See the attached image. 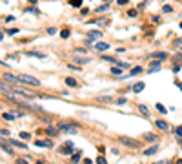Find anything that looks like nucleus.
<instances>
[{"label": "nucleus", "instance_id": "nucleus-1", "mask_svg": "<svg viewBox=\"0 0 182 164\" xmlns=\"http://www.w3.org/2000/svg\"><path fill=\"white\" fill-rule=\"evenodd\" d=\"M77 124H71V122H60L59 124V129L64 131V133H77Z\"/></svg>", "mask_w": 182, "mask_h": 164}, {"label": "nucleus", "instance_id": "nucleus-2", "mask_svg": "<svg viewBox=\"0 0 182 164\" xmlns=\"http://www.w3.org/2000/svg\"><path fill=\"white\" fill-rule=\"evenodd\" d=\"M18 80L24 82V84H29V86H40V80L35 79V77H31V75H20Z\"/></svg>", "mask_w": 182, "mask_h": 164}, {"label": "nucleus", "instance_id": "nucleus-3", "mask_svg": "<svg viewBox=\"0 0 182 164\" xmlns=\"http://www.w3.org/2000/svg\"><path fill=\"white\" fill-rule=\"evenodd\" d=\"M124 146H129V148H139V141H135V139H129V137H120L119 139Z\"/></svg>", "mask_w": 182, "mask_h": 164}, {"label": "nucleus", "instance_id": "nucleus-4", "mask_svg": "<svg viewBox=\"0 0 182 164\" xmlns=\"http://www.w3.org/2000/svg\"><path fill=\"white\" fill-rule=\"evenodd\" d=\"M60 151L64 153V155H71V153H73V144H71V142L64 144V146H62V150H60Z\"/></svg>", "mask_w": 182, "mask_h": 164}, {"label": "nucleus", "instance_id": "nucleus-5", "mask_svg": "<svg viewBox=\"0 0 182 164\" xmlns=\"http://www.w3.org/2000/svg\"><path fill=\"white\" fill-rule=\"evenodd\" d=\"M35 146H40V148H53L51 141H35Z\"/></svg>", "mask_w": 182, "mask_h": 164}, {"label": "nucleus", "instance_id": "nucleus-6", "mask_svg": "<svg viewBox=\"0 0 182 164\" xmlns=\"http://www.w3.org/2000/svg\"><path fill=\"white\" fill-rule=\"evenodd\" d=\"M15 117H20V113H7V111L2 113V119H4V121H13Z\"/></svg>", "mask_w": 182, "mask_h": 164}, {"label": "nucleus", "instance_id": "nucleus-7", "mask_svg": "<svg viewBox=\"0 0 182 164\" xmlns=\"http://www.w3.org/2000/svg\"><path fill=\"white\" fill-rule=\"evenodd\" d=\"M157 151H159V146H151V148H148V150L144 151V155H146V157H149V155H155Z\"/></svg>", "mask_w": 182, "mask_h": 164}, {"label": "nucleus", "instance_id": "nucleus-8", "mask_svg": "<svg viewBox=\"0 0 182 164\" xmlns=\"http://www.w3.org/2000/svg\"><path fill=\"white\" fill-rule=\"evenodd\" d=\"M95 47L99 51H106V49H109V44L107 42H99V44H95Z\"/></svg>", "mask_w": 182, "mask_h": 164}, {"label": "nucleus", "instance_id": "nucleus-9", "mask_svg": "<svg viewBox=\"0 0 182 164\" xmlns=\"http://www.w3.org/2000/svg\"><path fill=\"white\" fill-rule=\"evenodd\" d=\"M155 126H157L159 129H164V131L168 129V122H166V121H160V119H159V121H155Z\"/></svg>", "mask_w": 182, "mask_h": 164}, {"label": "nucleus", "instance_id": "nucleus-10", "mask_svg": "<svg viewBox=\"0 0 182 164\" xmlns=\"http://www.w3.org/2000/svg\"><path fill=\"white\" fill-rule=\"evenodd\" d=\"M46 133H47L49 137H57V135H59V129H57V128H53V126H49V128L46 129Z\"/></svg>", "mask_w": 182, "mask_h": 164}, {"label": "nucleus", "instance_id": "nucleus-11", "mask_svg": "<svg viewBox=\"0 0 182 164\" xmlns=\"http://www.w3.org/2000/svg\"><path fill=\"white\" fill-rule=\"evenodd\" d=\"M144 86H146V84H144V82H137V84H135V86H133V88H131V89H133V91H135V93H140L142 89H144Z\"/></svg>", "mask_w": 182, "mask_h": 164}, {"label": "nucleus", "instance_id": "nucleus-12", "mask_svg": "<svg viewBox=\"0 0 182 164\" xmlns=\"http://www.w3.org/2000/svg\"><path fill=\"white\" fill-rule=\"evenodd\" d=\"M4 80H7V82H20V80H18V77H13V75H9V73H4Z\"/></svg>", "mask_w": 182, "mask_h": 164}, {"label": "nucleus", "instance_id": "nucleus-13", "mask_svg": "<svg viewBox=\"0 0 182 164\" xmlns=\"http://www.w3.org/2000/svg\"><path fill=\"white\" fill-rule=\"evenodd\" d=\"M66 84H67V86H71V88H77V86H79V82L75 80V79H71V77H67V79H66Z\"/></svg>", "mask_w": 182, "mask_h": 164}, {"label": "nucleus", "instance_id": "nucleus-14", "mask_svg": "<svg viewBox=\"0 0 182 164\" xmlns=\"http://www.w3.org/2000/svg\"><path fill=\"white\" fill-rule=\"evenodd\" d=\"M100 31H89V39H93V40H97V39H100Z\"/></svg>", "mask_w": 182, "mask_h": 164}, {"label": "nucleus", "instance_id": "nucleus-15", "mask_svg": "<svg viewBox=\"0 0 182 164\" xmlns=\"http://www.w3.org/2000/svg\"><path fill=\"white\" fill-rule=\"evenodd\" d=\"M27 55H29V57H37V59H44V57H46L44 53H37V51H27Z\"/></svg>", "mask_w": 182, "mask_h": 164}, {"label": "nucleus", "instance_id": "nucleus-16", "mask_svg": "<svg viewBox=\"0 0 182 164\" xmlns=\"http://www.w3.org/2000/svg\"><path fill=\"white\" fill-rule=\"evenodd\" d=\"M168 57V53H164V51H157V53H153V59H166Z\"/></svg>", "mask_w": 182, "mask_h": 164}, {"label": "nucleus", "instance_id": "nucleus-17", "mask_svg": "<svg viewBox=\"0 0 182 164\" xmlns=\"http://www.w3.org/2000/svg\"><path fill=\"white\" fill-rule=\"evenodd\" d=\"M144 139H146V141H149V142H155V141H157V135H151V133H146V135H144Z\"/></svg>", "mask_w": 182, "mask_h": 164}, {"label": "nucleus", "instance_id": "nucleus-18", "mask_svg": "<svg viewBox=\"0 0 182 164\" xmlns=\"http://www.w3.org/2000/svg\"><path fill=\"white\" fill-rule=\"evenodd\" d=\"M140 73H142V68L140 66H137V68L131 69V75H129V77H133V75H140Z\"/></svg>", "mask_w": 182, "mask_h": 164}, {"label": "nucleus", "instance_id": "nucleus-19", "mask_svg": "<svg viewBox=\"0 0 182 164\" xmlns=\"http://www.w3.org/2000/svg\"><path fill=\"white\" fill-rule=\"evenodd\" d=\"M139 109H140V111L144 113V115H146V117H149V109H148V108H146L144 104H139Z\"/></svg>", "mask_w": 182, "mask_h": 164}, {"label": "nucleus", "instance_id": "nucleus-20", "mask_svg": "<svg viewBox=\"0 0 182 164\" xmlns=\"http://www.w3.org/2000/svg\"><path fill=\"white\" fill-rule=\"evenodd\" d=\"M11 144H13V146H17V148H22V150H24V148H27L22 141H11Z\"/></svg>", "mask_w": 182, "mask_h": 164}, {"label": "nucleus", "instance_id": "nucleus-21", "mask_svg": "<svg viewBox=\"0 0 182 164\" xmlns=\"http://www.w3.org/2000/svg\"><path fill=\"white\" fill-rule=\"evenodd\" d=\"M75 62H77V64H87V62H89V59H86V57H77V59H75Z\"/></svg>", "mask_w": 182, "mask_h": 164}, {"label": "nucleus", "instance_id": "nucleus-22", "mask_svg": "<svg viewBox=\"0 0 182 164\" xmlns=\"http://www.w3.org/2000/svg\"><path fill=\"white\" fill-rule=\"evenodd\" d=\"M80 151H77V153H73V155H71V161H73V162H79V161H80Z\"/></svg>", "mask_w": 182, "mask_h": 164}, {"label": "nucleus", "instance_id": "nucleus-23", "mask_svg": "<svg viewBox=\"0 0 182 164\" xmlns=\"http://www.w3.org/2000/svg\"><path fill=\"white\" fill-rule=\"evenodd\" d=\"M159 68H160V62H151V66H149V69H151V71H157Z\"/></svg>", "mask_w": 182, "mask_h": 164}, {"label": "nucleus", "instance_id": "nucleus-24", "mask_svg": "<svg viewBox=\"0 0 182 164\" xmlns=\"http://www.w3.org/2000/svg\"><path fill=\"white\" fill-rule=\"evenodd\" d=\"M0 88H2V93H4V95H9V93H11V91H9V88L6 86V82H2V86H0Z\"/></svg>", "mask_w": 182, "mask_h": 164}, {"label": "nucleus", "instance_id": "nucleus-25", "mask_svg": "<svg viewBox=\"0 0 182 164\" xmlns=\"http://www.w3.org/2000/svg\"><path fill=\"white\" fill-rule=\"evenodd\" d=\"M69 35H71V31H69V29H62V31H60V37H62V39H67Z\"/></svg>", "mask_w": 182, "mask_h": 164}, {"label": "nucleus", "instance_id": "nucleus-26", "mask_svg": "<svg viewBox=\"0 0 182 164\" xmlns=\"http://www.w3.org/2000/svg\"><path fill=\"white\" fill-rule=\"evenodd\" d=\"M111 73H113V75H120V73H122L120 66H119V68H111Z\"/></svg>", "mask_w": 182, "mask_h": 164}, {"label": "nucleus", "instance_id": "nucleus-27", "mask_svg": "<svg viewBox=\"0 0 182 164\" xmlns=\"http://www.w3.org/2000/svg\"><path fill=\"white\" fill-rule=\"evenodd\" d=\"M102 60H106V62H113V64H115V59H113V57H107V55H104V57H102Z\"/></svg>", "mask_w": 182, "mask_h": 164}, {"label": "nucleus", "instance_id": "nucleus-28", "mask_svg": "<svg viewBox=\"0 0 182 164\" xmlns=\"http://www.w3.org/2000/svg\"><path fill=\"white\" fill-rule=\"evenodd\" d=\"M175 135H177V137H180V139H182V126H179V128H175Z\"/></svg>", "mask_w": 182, "mask_h": 164}, {"label": "nucleus", "instance_id": "nucleus-29", "mask_svg": "<svg viewBox=\"0 0 182 164\" xmlns=\"http://www.w3.org/2000/svg\"><path fill=\"white\" fill-rule=\"evenodd\" d=\"M69 4H71V6H75V7H79V6L82 4V0H69Z\"/></svg>", "mask_w": 182, "mask_h": 164}, {"label": "nucleus", "instance_id": "nucleus-30", "mask_svg": "<svg viewBox=\"0 0 182 164\" xmlns=\"http://www.w3.org/2000/svg\"><path fill=\"white\" fill-rule=\"evenodd\" d=\"M99 100H100V102H111L113 99H111V97H99Z\"/></svg>", "mask_w": 182, "mask_h": 164}, {"label": "nucleus", "instance_id": "nucleus-31", "mask_svg": "<svg viewBox=\"0 0 182 164\" xmlns=\"http://www.w3.org/2000/svg\"><path fill=\"white\" fill-rule=\"evenodd\" d=\"M107 7H109V4H104V6H100V7H97V11H99V13H102V11H106Z\"/></svg>", "mask_w": 182, "mask_h": 164}, {"label": "nucleus", "instance_id": "nucleus-32", "mask_svg": "<svg viewBox=\"0 0 182 164\" xmlns=\"http://www.w3.org/2000/svg\"><path fill=\"white\" fill-rule=\"evenodd\" d=\"M29 137H31V135H29V133H26V131H22V133H20V139H24V141H27Z\"/></svg>", "mask_w": 182, "mask_h": 164}, {"label": "nucleus", "instance_id": "nucleus-33", "mask_svg": "<svg viewBox=\"0 0 182 164\" xmlns=\"http://www.w3.org/2000/svg\"><path fill=\"white\" fill-rule=\"evenodd\" d=\"M157 109H159V111H160V113H166V111H168V109H166V108H164V106H162V104H157Z\"/></svg>", "mask_w": 182, "mask_h": 164}, {"label": "nucleus", "instance_id": "nucleus-34", "mask_svg": "<svg viewBox=\"0 0 182 164\" xmlns=\"http://www.w3.org/2000/svg\"><path fill=\"white\" fill-rule=\"evenodd\" d=\"M75 53H77V55H79V53L84 55V53H86V49H84V47H77V49H75Z\"/></svg>", "mask_w": 182, "mask_h": 164}, {"label": "nucleus", "instance_id": "nucleus-35", "mask_svg": "<svg viewBox=\"0 0 182 164\" xmlns=\"http://www.w3.org/2000/svg\"><path fill=\"white\" fill-rule=\"evenodd\" d=\"M127 17H137V11H135V9H129V11H127Z\"/></svg>", "mask_w": 182, "mask_h": 164}, {"label": "nucleus", "instance_id": "nucleus-36", "mask_svg": "<svg viewBox=\"0 0 182 164\" xmlns=\"http://www.w3.org/2000/svg\"><path fill=\"white\" fill-rule=\"evenodd\" d=\"M7 33H9V35H17V33H18V29H15V27H13V29H7Z\"/></svg>", "mask_w": 182, "mask_h": 164}, {"label": "nucleus", "instance_id": "nucleus-37", "mask_svg": "<svg viewBox=\"0 0 182 164\" xmlns=\"http://www.w3.org/2000/svg\"><path fill=\"white\" fill-rule=\"evenodd\" d=\"M97 162H99V164H104V162H106V159H104V157H102V155H100V157L97 159Z\"/></svg>", "mask_w": 182, "mask_h": 164}, {"label": "nucleus", "instance_id": "nucleus-38", "mask_svg": "<svg viewBox=\"0 0 182 164\" xmlns=\"http://www.w3.org/2000/svg\"><path fill=\"white\" fill-rule=\"evenodd\" d=\"M15 20V17H11V15H7V17H6V22H13Z\"/></svg>", "mask_w": 182, "mask_h": 164}, {"label": "nucleus", "instance_id": "nucleus-39", "mask_svg": "<svg viewBox=\"0 0 182 164\" xmlns=\"http://www.w3.org/2000/svg\"><path fill=\"white\" fill-rule=\"evenodd\" d=\"M119 4H120V6H126V4H127V0H119Z\"/></svg>", "mask_w": 182, "mask_h": 164}, {"label": "nucleus", "instance_id": "nucleus-40", "mask_svg": "<svg viewBox=\"0 0 182 164\" xmlns=\"http://www.w3.org/2000/svg\"><path fill=\"white\" fill-rule=\"evenodd\" d=\"M177 86H179V88L182 89V82H179V80H177Z\"/></svg>", "mask_w": 182, "mask_h": 164}, {"label": "nucleus", "instance_id": "nucleus-41", "mask_svg": "<svg viewBox=\"0 0 182 164\" xmlns=\"http://www.w3.org/2000/svg\"><path fill=\"white\" fill-rule=\"evenodd\" d=\"M27 2H31V4H37V0H27Z\"/></svg>", "mask_w": 182, "mask_h": 164}, {"label": "nucleus", "instance_id": "nucleus-42", "mask_svg": "<svg viewBox=\"0 0 182 164\" xmlns=\"http://www.w3.org/2000/svg\"><path fill=\"white\" fill-rule=\"evenodd\" d=\"M180 27H182V22H180Z\"/></svg>", "mask_w": 182, "mask_h": 164}, {"label": "nucleus", "instance_id": "nucleus-43", "mask_svg": "<svg viewBox=\"0 0 182 164\" xmlns=\"http://www.w3.org/2000/svg\"><path fill=\"white\" fill-rule=\"evenodd\" d=\"M109 2H111V0H109Z\"/></svg>", "mask_w": 182, "mask_h": 164}]
</instances>
